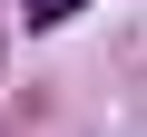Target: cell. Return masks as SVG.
Returning a JSON list of instances; mask_svg holds the SVG:
<instances>
[{"instance_id": "obj_1", "label": "cell", "mask_w": 147, "mask_h": 137, "mask_svg": "<svg viewBox=\"0 0 147 137\" xmlns=\"http://www.w3.org/2000/svg\"><path fill=\"white\" fill-rule=\"evenodd\" d=\"M69 10H79V0H20V20H30V30H59Z\"/></svg>"}]
</instances>
